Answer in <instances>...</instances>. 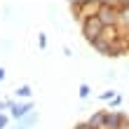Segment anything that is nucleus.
Segmentation results:
<instances>
[{
	"label": "nucleus",
	"instance_id": "obj_1",
	"mask_svg": "<svg viewBox=\"0 0 129 129\" xmlns=\"http://www.w3.org/2000/svg\"><path fill=\"white\" fill-rule=\"evenodd\" d=\"M31 108H33L31 103H21V106H14V108H12V115H14V117H24V115H26V113L31 110Z\"/></svg>",
	"mask_w": 129,
	"mask_h": 129
},
{
	"label": "nucleus",
	"instance_id": "obj_2",
	"mask_svg": "<svg viewBox=\"0 0 129 129\" xmlns=\"http://www.w3.org/2000/svg\"><path fill=\"white\" fill-rule=\"evenodd\" d=\"M28 94H31V87H21L19 89V96H28Z\"/></svg>",
	"mask_w": 129,
	"mask_h": 129
},
{
	"label": "nucleus",
	"instance_id": "obj_3",
	"mask_svg": "<svg viewBox=\"0 0 129 129\" xmlns=\"http://www.w3.org/2000/svg\"><path fill=\"white\" fill-rule=\"evenodd\" d=\"M87 94H89V87H87V85H82V87H80V96H82V99H85Z\"/></svg>",
	"mask_w": 129,
	"mask_h": 129
},
{
	"label": "nucleus",
	"instance_id": "obj_4",
	"mask_svg": "<svg viewBox=\"0 0 129 129\" xmlns=\"http://www.w3.org/2000/svg\"><path fill=\"white\" fill-rule=\"evenodd\" d=\"M5 122H7V117H3V115H0V129L5 127Z\"/></svg>",
	"mask_w": 129,
	"mask_h": 129
},
{
	"label": "nucleus",
	"instance_id": "obj_5",
	"mask_svg": "<svg viewBox=\"0 0 129 129\" xmlns=\"http://www.w3.org/2000/svg\"><path fill=\"white\" fill-rule=\"evenodd\" d=\"M3 78H5V73H3V68H0V80H3Z\"/></svg>",
	"mask_w": 129,
	"mask_h": 129
},
{
	"label": "nucleus",
	"instance_id": "obj_6",
	"mask_svg": "<svg viewBox=\"0 0 129 129\" xmlns=\"http://www.w3.org/2000/svg\"><path fill=\"white\" fill-rule=\"evenodd\" d=\"M3 108H5V103H3V101H0V110H3Z\"/></svg>",
	"mask_w": 129,
	"mask_h": 129
}]
</instances>
